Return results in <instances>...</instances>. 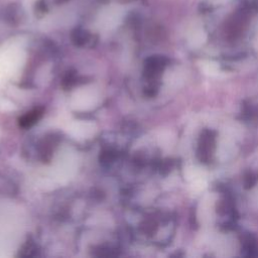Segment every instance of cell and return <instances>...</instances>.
Returning a JSON list of instances; mask_svg holds the SVG:
<instances>
[{
  "label": "cell",
  "instance_id": "cell-1",
  "mask_svg": "<svg viewBox=\"0 0 258 258\" xmlns=\"http://www.w3.org/2000/svg\"><path fill=\"white\" fill-rule=\"evenodd\" d=\"M212 147H214V136L211 131H205L201 136L199 145V155L201 160H209L212 154Z\"/></svg>",
  "mask_w": 258,
  "mask_h": 258
},
{
  "label": "cell",
  "instance_id": "cell-2",
  "mask_svg": "<svg viewBox=\"0 0 258 258\" xmlns=\"http://www.w3.org/2000/svg\"><path fill=\"white\" fill-rule=\"evenodd\" d=\"M43 115V110L38 108V109H34L32 111L28 112L27 114H26L25 116H23L20 120V124L22 127L24 128H27L32 126L35 122H38V120L42 117Z\"/></svg>",
  "mask_w": 258,
  "mask_h": 258
}]
</instances>
